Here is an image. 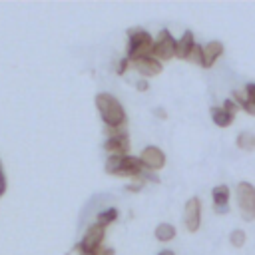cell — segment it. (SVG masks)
<instances>
[{
  "label": "cell",
  "mask_w": 255,
  "mask_h": 255,
  "mask_svg": "<svg viewBox=\"0 0 255 255\" xmlns=\"http://www.w3.org/2000/svg\"><path fill=\"white\" fill-rule=\"evenodd\" d=\"M237 207L245 221L255 219V187L249 181L237 183Z\"/></svg>",
  "instance_id": "obj_3"
},
{
  "label": "cell",
  "mask_w": 255,
  "mask_h": 255,
  "mask_svg": "<svg viewBox=\"0 0 255 255\" xmlns=\"http://www.w3.org/2000/svg\"><path fill=\"white\" fill-rule=\"evenodd\" d=\"M128 68H129V60H128V58H122V60H120V66L116 68V72L122 76V74H126Z\"/></svg>",
  "instance_id": "obj_22"
},
{
  "label": "cell",
  "mask_w": 255,
  "mask_h": 255,
  "mask_svg": "<svg viewBox=\"0 0 255 255\" xmlns=\"http://www.w3.org/2000/svg\"><path fill=\"white\" fill-rule=\"evenodd\" d=\"M185 60H187L189 64H195V66H201V68H203V54H201V46H199V44H193V46H191V50H189V54L185 56Z\"/></svg>",
  "instance_id": "obj_19"
},
{
  "label": "cell",
  "mask_w": 255,
  "mask_h": 255,
  "mask_svg": "<svg viewBox=\"0 0 255 255\" xmlns=\"http://www.w3.org/2000/svg\"><path fill=\"white\" fill-rule=\"evenodd\" d=\"M195 42H193V34L187 30V32H183V36L175 42V58H179V60H185V56L189 54V50H191V46H193Z\"/></svg>",
  "instance_id": "obj_13"
},
{
  "label": "cell",
  "mask_w": 255,
  "mask_h": 255,
  "mask_svg": "<svg viewBox=\"0 0 255 255\" xmlns=\"http://www.w3.org/2000/svg\"><path fill=\"white\" fill-rule=\"evenodd\" d=\"M183 223H185V229L189 233H195L201 225V203L197 197H191L187 199L185 203V211H183Z\"/></svg>",
  "instance_id": "obj_6"
},
{
  "label": "cell",
  "mask_w": 255,
  "mask_h": 255,
  "mask_svg": "<svg viewBox=\"0 0 255 255\" xmlns=\"http://www.w3.org/2000/svg\"><path fill=\"white\" fill-rule=\"evenodd\" d=\"M129 66H131L139 76H143V78L157 76V74H161V70H163V66H161L157 60H153L151 56H147V58H139V60H133V62H129Z\"/></svg>",
  "instance_id": "obj_8"
},
{
  "label": "cell",
  "mask_w": 255,
  "mask_h": 255,
  "mask_svg": "<svg viewBox=\"0 0 255 255\" xmlns=\"http://www.w3.org/2000/svg\"><path fill=\"white\" fill-rule=\"evenodd\" d=\"M104 147H106V151H110V155H128V151H129V137H128L126 131L118 133V135H112V137L106 139Z\"/></svg>",
  "instance_id": "obj_9"
},
{
  "label": "cell",
  "mask_w": 255,
  "mask_h": 255,
  "mask_svg": "<svg viewBox=\"0 0 255 255\" xmlns=\"http://www.w3.org/2000/svg\"><path fill=\"white\" fill-rule=\"evenodd\" d=\"M229 241H231L233 247H243V245H245V231H243V229H235V231H231Z\"/></svg>",
  "instance_id": "obj_20"
},
{
  "label": "cell",
  "mask_w": 255,
  "mask_h": 255,
  "mask_svg": "<svg viewBox=\"0 0 255 255\" xmlns=\"http://www.w3.org/2000/svg\"><path fill=\"white\" fill-rule=\"evenodd\" d=\"M153 112H155V116H159V118H163V120L167 118V114H165L163 110H159V108H157V110H153Z\"/></svg>",
  "instance_id": "obj_27"
},
{
  "label": "cell",
  "mask_w": 255,
  "mask_h": 255,
  "mask_svg": "<svg viewBox=\"0 0 255 255\" xmlns=\"http://www.w3.org/2000/svg\"><path fill=\"white\" fill-rule=\"evenodd\" d=\"M231 96H233V104L235 106H241L247 114H251V116H255V106L247 100V96H245V92H239V90H233L231 92Z\"/></svg>",
  "instance_id": "obj_14"
},
{
  "label": "cell",
  "mask_w": 255,
  "mask_h": 255,
  "mask_svg": "<svg viewBox=\"0 0 255 255\" xmlns=\"http://www.w3.org/2000/svg\"><path fill=\"white\" fill-rule=\"evenodd\" d=\"M80 255H94V253H90V251H82V249H76Z\"/></svg>",
  "instance_id": "obj_29"
},
{
  "label": "cell",
  "mask_w": 255,
  "mask_h": 255,
  "mask_svg": "<svg viewBox=\"0 0 255 255\" xmlns=\"http://www.w3.org/2000/svg\"><path fill=\"white\" fill-rule=\"evenodd\" d=\"M157 255H175V253H173V251H169V249H163V251H159Z\"/></svg>",
  "instance_id": "obj_28"
},
{
  "label": "cell",
  "mask_w": 255,
  "mask_h": 255,
  "mask_svg": "<svg viewBox=\"0 0 255 255\" xmlns=\"http://www.w3.org/2000/svg\"><path fill=\"white\" fill-rule=\"evenodd\" d=\"M94 255H114V249H110V247H98L94 251Z\"/></svg>",
  "instance_id": "obj_24"
},
{
  "label": "cell",
  "mask_w": 255,
  "mask_h": 255,
  "mask_svg": "<svg viewBox=\"0 0 255 255\" xmlns=\"http://www.w3.org/2000/svg\"><path fill=\"white\" fill-rule=\"evenodd\" d=\"M245 96H247V100L255 106V84H247V86H245Z\"/></svg>",
  "instance_id": "obj_21"
},
{
  "label": "cell",
  "mask_w": 255,
  "mask_h": 255,
  "mask_svg": "<svg viewBox=\"0 0 255 255\" xmlns=\"http://www.w3.org/2000/svg\"><path fill=\"white\" fill-rule=\"evenodd\" d=\"M237 147L243 149V151H251L255 149V135L251 131H241L237 135Z\"/></svg>",
  "instance_id": "obj_17"
},
{
  "label": "cell",
  "mask_w": 255,
  "mask_h": 255,
  "mask_svg": "<svg viewBox=\"0 0 255 255\" xmlns=\"http://www.w3.org/2000/svg\"><path fill=\"white\" fill-rule=\"evenodd\" d=\"M118 219V209L116 207H108V209H104V211H100L98 213V223H102V225H110V223H114Z\"/></svg>",
  "instance_id": "obj_18"
},
{
  "label": "cell",
  "mask_w": 255,
  "mask_h": 255,
  "mask_svg": "<svg viewBox=\"0 0 255 255\" xmlns=\"http://www.w3.org/2000/svg\"><path fill=\"white\" fill-rule=\"evenodd\" d=\"M122 161H124V155H110V157L106 159V165H104L106 173H110V175H120V171H122Z\"/></svg>",
  "instance_id": "obj_16"
},
{
  "label": "cell",
  "mask_w": 255,
  "mask_h": 255,
  "mask_svg": "<svg viewBox=\"0 0 255 255\" xmlns=\"http://www.w3.org/2000/svg\"><path fill=\"white\" fill-rule=\"evenodd\" d=\"M211 120H213L215 126H219V128H227V126L233 124V114L227 112L223 106H213V108H211Z\"/></svg>",
  "instance_id": "obj_12"
},
{
  "label": "cell",
  "mask_w": 255,
  "mask_h": 255,
  "mask_svg": "<svg viewBox=\"0 0 255 255\" xmlns=\"http://www.w3.org/2000/svg\"><path fill=\"white\" fill-rule=\"evenodd\" d=\"M96 108L100 112V118L108 128H122L126 124V112L118 98L112 94H98L96 96Z\"/></svg>",
  "instance_id": "obj_1"
},
{
  "label": "cell",
  "mask_w": 255,
  "mask_h": 255,
  "mask_svg": "<svg viewBox=\"0 0 255 255\" xmlns=\"http://www.w3.org/2000/svg\"><path fill=\"white\" fill-rule=\"evenodd\" d=\"M139 161L147 169H161L165 165V153L159 147H155V145H147V147L141 149Z\"/></svg>",
  "instance_id": "obj_7"
},
{
  "label": "cell",
  "mask_w": 255,
  "mask_h": 255,
  "mask_svg": "<svg viewBox=\"0 0 255 255\" xmlns=\"http://www.w3.org/2000/svg\"><path fill=\"white\" fill-rule=\"evenodd\" d=\"M213 205L217 213H227V201H229V187L227 185H215L211 191Z\"/></svg>",
  "instance_id": "obj_11"
},
{
  "label": "cell",
  "mask_w": 255,
  "mask_h": 255,
  "mask_svg": "<svg viewBox=\"0 0 255 255\" xmlns=\"http://www.w3.org/2000/svg\"><path fill=\"white\" fill-rule=\"evenodd\" d=\"M6 191V175H4V169H2V163H0V197L4 195Z\"/></svg>",
  "instance_id": "obj_23"
},
{
  "label": "cell",
  "mask_w": 255,
  "mask_h": 255,
  "mask_svg": "<svg viewBox=\"0 0 255 255\" xmlns=\"http://www.w3.org/2000/svg\"><path fill=\"white\" fill-rule=\"evenodd\" d=\"M175 237V227L171 223H159L155 227V239L157 241H171Z\"/></svg>",
  "instance_id": "obj_15"
},
{
  "label": "cell",
  "mask_w": 255,
  "mask_h": 255,
  "mask_svg": "<svg viewBox=\"0 0 255 255\" xmlns=\"http://www.w3.org/2000/svg\"><path fill=\"white\" fill-rule=\"evenodd\" d=\"M201 54H203V68H211L217 62V58L223 54V44L217 40H211L205 46H201Z\"/></svg>",
  "instance_id": "obj_10"
},
{
  "label": "cell",
  "mask_w": 255,
  "mask_h": 255,
  "mask_svg": "<svg viewBox=\"0 0 255 255\" xmlns=\"http://www.w3.org/2000/svg\"><path fill=\"white\" fill-rule=\"evenodd\" d=\"M151 46H153V40H151L149 32L139 30V28L128 30V56L126 58L129 62L151 56Z\"/></svg>",
  "instance_id": "obj_2"
},
{
  "label": "cell",
  "mask_w": 255,
  "mask_h": 255,
  "mask_svg": "<svg viewBox=\"0 0 255 255\" xmlns=\"http://www.w3.org/2000/svg\"><path fill=\"white\" fill-rule=\"evenodd\" d=\"M135 88H137V92H145V90L149 88V84H147V80H139V82L135 84Z\"/></svg>",
  "instance_id": "obj_26"
},
{
  "label": "cell",
  "mask_w": 255,
  "mask_h": 255,
  "mask_svg": "<svg viewBox=\"0 0 255 255\" xmlns=\"http://www.w3.org/2000/svg\"><path fill=\"white\" fill-rule=\"evenodd\" d=\"M175 56V38L171 36L169 30H159L153 46H151V58L153 60H161V62H167Z\"/></svg>",
  "instance_id": "obj_4"
},
{
  "label": "cell",
  "mask_w": 255,
  "mask_h": 255,
  "mask_svg": "<svg viewBox=\"0 0 255 255\" xmlns=\"http://www.w3.org/2000/svg\"><path fill=\"white\" fill-rule=\"evenodd\" d=\"M223 108H225L227 112H231V114H233V112L237 110V106L233 104V100H225V102H223Z\"/></svg>",
  "instance_id": "obj_25"
},
{
  "label": "cell",
  "mask_w": 255,
  "mask_h": 255,
  "mask_svg": "<svg viewBox=\"0 0 255 255\" xmlns=\"http://www.w3.org/2000/svg\"><path fill=\"white\" fill-rule=\"evenodd\" d=\"M104 237H106V225H102V223H94V225L88 227V231L84 233L82 241H80L74 249H82V251H90V253H94L98 247H102Z\"/></svg>",
  "instance_id": "obj_5"
}]
</instances>
